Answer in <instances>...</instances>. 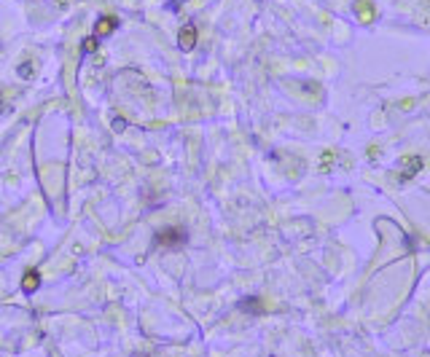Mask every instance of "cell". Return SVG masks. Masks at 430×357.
Returning <instances> with one entry per match:
<instances>
[{
    "label": "cell",
    "mask_w": 430,
    "mask_h": 357,
    "mask_svg": "<svg viewBox=\"0 0 430 357\" xmlns=\"http://www.w3.org/2000/svg\"><path fill=\"white\" fill-rule=\"evenodd\" d=\"M403 166H406L403 177H411V175H414V172H420V166H422V159H420V156H409V159H403Z\"/></svg>",
    "instance_id": "cell-6"
},
{
    "label": "cell",
    "mask_w": 430,
    "mask_h": 357,
    "mask_svg": "<svg viewBox=\"0 0 430 357\" xmlns=\"http://www.w3.org/2000/svg\"><path fill=\"white\" fill-rule=\"evenodd\" d=\"M355 14L360 16V22L369 25V22L374 19V5H371V0H358V3H355Z\"/></svg>",
    "instance_id": "cell-3"
},
{
    "label": "cell",
    "mask_w": 430,
    "mask_h": 357,
    "mask_svg": "<svg viewBox=\"0 0 430 357\" xmlns=\"http://www.w3.org/2000/svg\"><path fill=\"white\" fill-rule=\"evenodd\" d=\"M113 27H116V19H113V16H105V19H100V22H97V27H94V38L108 35Z\"/></svg>",
    "instance_id": "cell-4"
},
{
    "label": "cell",
    "mask_w": 430,
    "mask_h": 357,
    "mask_svg": "<svg viewBox=\"0 0 430 357\" xmlns=\"http://www.w3.org/2000/svg\"><path fill=\"white\" fill-rule=\"evenodd\" d=\"M183 242H186V234L180 228H164L156 237V245H164V247H175V245H183Z\"/></svg>",
    "instance_id": "cell-1"
},
{
    "label": "cell",
    "mask_w": 430,
    "mask_h": 357,
    "mask_svg": "<svg viewBox=\"0 0 430 357\" xmlns=\"http://www.w3.org/2000/svg\"><path fill=\"white\" fill-rule=\"evenodd\" d=\"M242 309H248V312H258V303H256V301H245Z\"/></svg>",
    "instance_id": "cell-9"
},
{
    "label": "cell",
    "mask_w": 430,
    "mask_h": 357,
    "mask_svg": "<svg viewBox=\"0 0 430 357\" xmlns=\"http://www.w3.org/2000/svg\"><path fill=\"white\" fill-rule=\"evenodd\" d=\"M177 46H180V51H191L194 46H197V27H194L191 22L177 32Z\"/></svg>",
    "instance_id": "cell-2"
},
{
    "label": "cell",
    "mask_w": 430,
    "mask_h": 357,
    "mask_svg": "<svg viewBox=\"0 0 430 357\" xmlns=\"http://www.w3.org/2000/svg\"><path fill=\"white\" fill-rule=\"evenodd\" d=\"M38 285H41V277H38V272H30V274L25 277V282H22V290H25V293H35Z\"/></svg>",
    "instance_id": "cell-5"
},
{
    "label": "cell",
    "mask_w": 430,
    "mask_h": 357,
    "mask_svg": "<svg viewBox=\"0 0 430 357\" xmlns=\"http://www.w3.org/2000/svg\"><path fill=\"white\" fill-rule=\"evenodd\" d=\"M135 357H145V355H135Z\"/></svg>",
    "instance_id": "cell-10"
},
{
    "label": "cell",
    "mask_w": 430,
    "mask_h": 357,
    "mask_svg": "<svg viewBox=\"0 0 430 357\" xmlns=\"http://www.w3.org/2000/svg\"><path fill=\"white\" fill-rule=\"evenodd\" d=\"M94 49H97V40H94V38L84 40V51H86V54H89V51H94Z\"/></svg>",
    "instance_id": "cell-8"
},
{
    "label": "cell",
    "mask_w": 430,
    "mask_h": 357,
    "mask_svg": "<svg viewBox=\"0 0 430 357\" xmlns=\"http://www.w3.org/2000/svg\"><path fill=\"white\" fill-rule=\"evenodd\" d=\"M113 129H116V132H124V129H127V121H124L121 116L113 118Z\"/></svg>",
    "instance_id": "cell-7"
}]
</instances>
